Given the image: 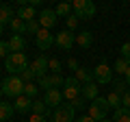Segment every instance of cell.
Masks as SVG:
<instances>
[{
	"mask_svg": "<svg viewBox=\"0 0 130 122\" xmlns=\"http://www.w3.org/2000/svg\"><path fill=\"white\" fill-rule=\"evenodd\" d=\"M5 68L11 76H18L22 74L24 70H28V59L24 52H11L9 57L5 59Z\"/></svg>",
	"mask_w": 130,
	"mask_h": 122,
	"instance_id": "6da1fadb",
	"label": "cell"
},
{
	"mask_svg": "<svg viewBox=\"0 0 130 122\" xmlns=\"http://www.w3.org/2000/svg\"><path fill=\"white\" fill-rule=\"evenodd\" d=\"M0 89L2 94L9 96V98H20L24 94V81L20 76H7L2 83H0Z\"/></svg>",
	"mask_w": 130,
	"mask_h": 122,
	"instance_id": "7a4b0ae2",
	"label": "cell"
},
{
	"mask_svg": "<svg viewBox=\"0 0 130 122\" xmlns=\"http://www.w3.org/2000/svg\"><path fill=\"white\" fill-rule=\"evenodd\" d=\"M108 109H111V107H108L106 98H100V96H98L93 103H89V107H87V116L93 118L95 122H100V120H106Z\"/></svg>",
	"mask_w": 130,
	"mask_h": 122,
	"instance_id": "3957f363",
	"label": "cell"
},
{
	"mask_svg": "<svg viewBox=\"0 0 130 122\" xmlns=\"http://www.w3.org/2000/svg\"><path fill=\"white\" fill-rule=\"evenodd\" d=\"M80 92H83V85L78 83V79L76 76H67L65 79V85H63V96L72 103V100L80 98Z\"/></svg>",
	"mask_w": 130,
	"mask_h": 122,
	"instance_id": "277c9868",
	"label": "cell"
},
{
	"mask_svg": "<svg viewBox=\"0 0 130 122\" xmlns=\"http://www.w3.org/2000/svg\"><path fill=\"white\" fill-rule=\"evenodd\" d=\"M52 122H76V109L72 105H61L52 111Z\"/></svg>",
	"mask_w": 130,
	"mask_h": 122,
	"instance_id": "5b68a950",
	"label": "cell"
},
{
	"mask_svg": "<svg viewBox=\"0 0 130 122\" xmlns=\"http://www.w3.org/2000/svg\"><path fill=\"white\" fill-rule=\"evenodd\" d=\"M93 81H95L98 85H108V83H113V72H111V68H108L106 63H98V66L93 68Z\"/></svg>",
	"mask_w": 130,
	"mask_h": 122,
	"instance_id": "8992f818",
	"label": "cell"
},
{
	"mask_svg": "<svg viewBox=\"0 0 130 122\" xmlns=\"http://www.w3.org/2000/svg\"><path fill=\"white\" fill-rule=\"evenodd\" d=\"M56 20H59V15L54 13V9H43V11H39V26L46 28V31H50V28L54 26Z\"/></svg>",
	"mask_w": 130,
	"mask_h": 122,
	"instance_id": "52a82bcc",
	"label": "cell"
},
{
	"mask_svg": "<svg viewBox=\"0 0 130 122\" xmlns=\"http://www.w3.org/2000/svg\"><path fill=\"white\" fill-rule=\"evenodd\" d=\"M54 42H56V46H59V48L70 50V48L74 46V42H76V35L72 33V31H61V33H56Z\"/></svg>",
	"mask_w": 130,
	"mask_h": 122,
	"instance_id": "ba28073f",
	"label": "cell"
},
{
	"mask_svg": "<svg viewBox=\"0 0 130 122\" xmlns=\"http://www.w3.org/2000/svg\"><path fill=\"white\" fill-rule=\"evenodd\" d=\"M35 44H37L39 50H48V48L54 44V35H52L50 31H46V28H41V31L35 35Z\"/></svg>",
	"mask_w": 130,
	"mask_h": 122,
	"instance_id": "9c48e42d",
	"label": "cell"
},
{
	"mask_svg": "<svg viewBox=\"0 0 130 122\" xmlns=\"http://www.w3.org/2000/svg\"><path fill=\"white\" fill-rule=\"evenodd\" d=\"M48 61H50V59H48L46 55H39L37 59L30 63V70L35 72V76H37V79H41V76L48 74Z\"/></svg>",
	"mask_w": 130,
	"mask_h": 122,
	"instance_id": "30bf717a",
	"label": "cell"
},
{
	"mask_svg": "<svg viewBox=\"0 0 130 122\" xmlns=\"http://www.w3.org/2000/svg\"><path fill=\"white\" fill-rule=\"evenodd\" d=\"M61 100H63V92H59L56 87H52V89H48L46 92V96H43V103L48 105V107H61Z\"/></svg>",
	"mask_w": 130,
	"mask_h": 122,
	"instance_id": "8fae6325",
	"label": "cell"
},
{
	"mask_svg": "<svg viewBox=\"0 0 130 122\" xmlns=\"http://www.w3.org/2000/svg\"><path fill=\"white\" fill-rule=\"evenodd\" d=\"M80 96H83L85 100H89V103H93V100L98 98V83H95V81H91V83L83 85V92H80Z\"/></svg>",
	"mask_w": 130,
	"mask_h": 122,
	"instance_id": "7c38bea8",
	"label": "cell"
},
{
	"mask_svg": "<svg viewBox=\"0 0 130 122\" xmlns=\"http://www.w3.org/2000/svg\"><path fill=\"white\" fill-rule=\"evenodd\" d=\"M18 18L22 20V22H32V20H37V11H35V7H20L18 9Z\"/></svg>",
	"mask_w": 130,
	"mask_h": 122,
	"instance_id": "4fadbf2b",
	"label": "cell"
},
{
	"mask_svg": "<svg viewBox=\"0 0 130 122\" xmlns=\"http://www.w3.org/2000/svg\"><path fill=\"white\" fill-rule=\"evenodd\" d=\"M9 48H11V52H24V48H26V39H24V35H11Z\"/></svg>",
	"mask_w": 130,
	"mask_h": 122,
	"instance_id": "5bb4252c",
	"label": "cell"
},
{
	"mask_svg": "<svg viewBox=\"0 0 130 122\" xmlns=\"http://www.w3.org/2000/svg\"><path fill=\"white\" fill-rule=\"evenodd\" d=\"M13 107H15V111H20V113H26V111H30L32 109V100L28 98V96H20V98H15V103H13Z\"/></svg>",
	"mask_w": 130,
	"mask_h": 122,
	"instance_id": "9a60e30c",
	"label": "cell"
},
{
	"mask_svg": "<svg viewBox=\"0 0 130 122\" xmlns=\"http://www.w3.org/2000/svg\"><path fill=\"white\" fill-rule=\"evenodd\" d=\"M74 76L78 79L80 85H87V83L93 81V70H89V68H78V70L74 72Z\"/></svg>",
	"mask_w": 130,
	"mask_h": 122,
	"instance_id": "2e32d148",
	"label": "cell"
},
{
	"mask_svg": "<svg viewBox=\"0 0 130 122\" xmlns=\"http://www.w3.org/2000/svg\"><path fill=\"white\" fill-rule=\"evenodd\" d=\"M93 15H95V5H93L91 0H85V7H83V11H80L76 18L78 20H91Z\"/></svg>",
	"mask_w": 130,
	"mask_h": 122,
	"instance_id": "e0dca14e",
	"label": "cell"
},
{
	"mask_svg": "<svg viewBox=\"0 0 130 122\" xmlns=\"http://www.w3.org/2000/svg\"><path fill=\"white\" fill-rule=\"evenodd\" d=\"M15 113V107L11 103H5V100H0V122H7L11 116Z\"/></svg>",
	"mask_w": 130,
	"mask_h": 122,
	"instance_id": "ac0fdd59",
	"label": "cell"
},
{
	"mask_svg": "<svg viewBox=\"0 0 130 122\" xmlns=\"http://www.w3.org/2000/svg\"><path fill=\"white\" fill-rule=\"evenodd\" d=\"M76 44H78L80 48H91V44H93V35L89 33V31H83V33L76 35Z\"/></svg>",
	"mask_w": 130,
	"mask_h": 122,
	"instance_id": "d6986e66",
	"label": "cell"
},
{
	"mask_svg": "<svg viewBox=\"0 0 130 122\" xmlns=\"http://www.w3.org/2000/svg\"><path fill=\"white\" fill-rule=\"evenodd\" d=\"M9 26H11V31H13V35H24V33H26V22H22L18 15L11 20Z\"/></svg>",
	"mask_w": 130,
	"mask_h": 122,
	"instance_id": "ffe728a7",
	"label": "cell"
},
{
	"mask_svg": "<svg viewBox=\"0 0 130 122\" xmlns=\"http://www.w3.org/2000/svg\"><path fill=\"white\" fill-rule=\"evenodd\" d=\"M11 20H13V11H11V7L0 5V24H2V26H5V24H11Z\"/></svg>",
	"mask_w": 130,
	"mask_h": 122,
	"instance_id": "44dd1931",
	"label": "cell"
},
{
	"mask_svg": "<svg viewBox=\"0 0 130 122\" xmlns=\"http://www.w3.org/2000/svg\"><path fill=\"white\" fill-rule=\"evenodd\" d=\"M113 122H130V109L128 107H119L113 113Z\"/></svg>",
	"mask_w": 130,
	"mask_h": 122,
	"instance_id": "7402d4cb",
	"label": "cell"
},
{
	"mask_svg": "<svg viewBox=\"0 0 130 122\" xmlns=\"http://www.w3.org/2000/svg\"><path fill=\"white\" fill-rule=\"evenodd\" d=\"M106 103H108V107L111 109H119L121 107V96L117 94V92H108V96H106Z\"/></svg>",
	"mask_w": 130,
	"mask_h": 122,
	"instance_id": "603a6c76",
	"label": "cell"
},
{
	"mask_svg": "<svg viewBox=\"0 0 130 122\" xmlns=\"http://www.w3.org/2000/svg\"><path fill=\"white\" fill-rule=\"evenodd\" d=\"M35 116H43L46 118V113H48V105L43 103V100H32V109H30Z\"/></svg>",
	"mask_w": 130,
	"mask_h": 122,
	"instance_id": "cb8c5ba5",
	"label": "cell"
},
{
	"mask_svg": "<svg viewBox=\"0 0 130 122\" xmlns=\"http://www.w3.org/2000/svg\"><path fill=\"white\" fill-rule=\"evenodd\" d=\"M39 94V87H37V83H24V96H28V98H35V96Z\"/></svg>",
	"mask_w": 130,
	"mask_h": 122,
	"instance_id": "d4e9b609",
	"label": "cell"
},
{
	"mask_svg": "<svg viewBox=\"0 0 130 122\" xmlns=\"http://www.w3.org/2000/svg\"><path fill=\"white\" fill-rule=\"evenodd\" d=\"M54 13L59 15V18H63V15H67V18H70V15H72V5H67V2H61V5H56Z\"/></svg>",
	"mask_w": 130,
	"mask_h": 122,
	"instance_id": "484cf974",
	"label": "cell"
},
{
	"mask_svg": "<svg viewBox=\"0 0 130 122\" xmlns=\"http://www.w3.org/2000/svg\"><path fill=\"white\" fill-rule=\"evenodd\" d=\"M128 68H130V63H128L126 59H121V57H119V59L115 61V66H113V70H115L117 74H126V70H128Z\"/></svg>",
	"mask_w": 130,
	"mask_h": 122,
	"instance_id": "4316f807",
	"label": "cell"
},
{
	"mask_svg": "<svg viewBox=\"0 0 130 122\" xmlns=\"http://www.w3.org/2000/svg\"><path fill=\"white\" fill-rule=\"evenodd\" d=\"M37 87L39 89H52V81H50V74H46V76H41V79H39V83H37Z\"/></svg>",
	"mask_w": 130,
	"mask_h": 122,
	"instance_id": "83f0119b",
	"label": "cell"
},
{
	"mask_svg": "<svg viewBox=\"0 0 130 122\" xmlns=\"http://www.w3.org/2000/svg\"><path fill=\"white\" fill-rule=\"evenodd\" d=\"M20 79H22L24 83H35V79H37V76H35V72H32L30 68H28V70H24L22 74H20Z\"/></svg>",
	"mask_w": 130,
	"mask_h": 122,
	"instance_id": "f1b7e54d",
	"label": "cell"
},
{
	"mask_svg": "<svg viewBox=\"0 0 130 122\" xmlns=\"http://www.w3.org/2000/svg\"><path fill=\"white\" fill-rule=\"evenodd\" d=\"M48 70H50L52 74H61V61L59 59H50L48 61Z\"/></svg>",
	"mask_w": 130,
	"mask_h": 122,
	"instance_id": "f546056e",
	"label": "cell"
},
{
	"mask_svg": "<svg viewBox=\"0 0 130 122\" xmlns=\"http://www.w3.org/2000/svg\"><path fill=\"white\" fill-rule=\"evenodd\" d=\"M113 85H115V87H113V92H117L119 96H124L126 92H128V89H126V87H128V83H124V81H115Z\"/></svg>",
	"mask_w": 130,
	"mask_h": 122,
	"instance_id": "4dcf8cb0",
	"label": "cell"
},
{
	"mask_svg": "<svg viewBox=\"0 0 130 122\" xmlns=\"http://www.w3.org/2000/svg\"><path fill=\"white\" fill-rule=\"evenodd\" d=\"M39 31H41V26H39V22H37V20H32V22H28V24H26V33L37 35Z\"/></svg>",
	"mask_w": 130,
	"mask_h": 122,
	"instance_id": "1f68e13d",
	"label": "cell"
},
{
	"mask_svg": "<svg viewBox=\"0 0 130 122\" xmlns=\"http://www.w3.org/2000/svg\"><path fill=\"white\" fill-rule=\"evenodd\" d=\"M50 81H52V87H63L65 85V79L61 74H50Z\"/></svg>",
	"mask_w": 130,
	"mask_h": 122,
	"instance_id": "d6a6232c",
	"label": "cell"
},
{
	"mask_svg": "<svg viewBox=\"0 0 130 122\" xmlns=\"http://www.w3.org/2000/svg\"><path fill=\"white\" fill-rule=\"evenodd\" d=\"M119 52H121V59H126L130 63V42H126V44H121V48H119Z\"/></svg>",
	"mask_w": 130,
	"mask_h": 122,
	"instance_id": "836d02e7",
	"label": "cell"
},
{
	"mask_svg": "<svg viewBox=\"0 0 130 122\" xmlns=\"http://www.w3.org/2000/svg\"><path fill=\"white\" fill-rule=\"evenodd\" d=\"M11 55V48H9V42H0V57L2 59H7V57Z\"/></svg>",
	"mask_w": 130,
	"mask_h": 122,
	"instance_id": "e575fe53",
	"label": "cell"
},
{
	"mask_svg": "<svg viewBox=\"0 0 130 122\" xmlns=\"http://www.w3.org/2000/svg\"><path fill=\"white\" fill-rule=\"evenodd\" d=\"M76 26H78V18H76V15L72 13L70 18H67V31H74Z\"/></svg>",
	"mask_w": 130,
	"mask_h": 122,
	"instance_id": "d590c367",
	"label": "cell"
},
{
	"mask_svg": "<svg viewBox=\"0 0 130 122\" xmlns=\"http://www.w3.org/2000/svg\"><path fill=\"white\" fill-rule=\"evenodd\" d=\"M70 105H72V107L76 109V111H80V109H85V107H89V105H85V100H83V98H76V100H72Z\"/></svg>",
	"mask_w": 130,
	"mask_h": 122,
	"instance_id": "8d00e7d4",
	"label": "cell"
},
{
	"mask_svg": "<svg viewBox=\"0 0 130 122\" xmlns=\"http://www.w3.org/2000/svg\"><path fill=\"white\" fill-rule=\"evenodd\" d=\"M121 107H128V109H130V89L121 96Z\"/></svg>",
	"mask_w": 130,
	"mask_h": 122,
	"instance_id": "74e56055",
	"label": "cell"
},
{
	"mask_svg": "<svg viewBox=\"0 0 130 122\" xmlns=\"http://www.w3.org/2000/svg\"><path fill=\"white\" fill-rule=\"evenodd\" d=\"M67 66H70V70H74V72L80 68V66H78V61H76L74 57H70V59H67Z\"/></svg>",
	"mask_w": 130,
	"mask_h": 122,
	"instance_id": "f35d334b",
	"label": "cell"
},
{
	"mask_svg": "<svg viewBox=\"0 0 130 122\" xmlns=\"http://www.w3.org/2000/svg\"><path fill=\"white\" fill-rule=\"evenodd\" d=\"M28 122H46V118H43V116H35V113H32Z\"/></svg>",
	"mask_w": 130,
	"mask_h": 122,
	"instance_id": "ab89813d",
	"label": "cell"
},
{
	"mask_svg": "<svg viewBox=\"0 0 130 122\" xmlns=\"http://www.w3.org/2000/svg\"><path fill=\"white\" fill-rule=\"evenodd\" d=\"M76 122H95V120L89 118V116H80V118H76Z\"/></svg>",
	"mask_w": 130,
	"mask_h": 122,
	"instance_id": "60d3db41",
	"label": "cell"
},
{
	"mask_svg": "<svg viewBox=\"0 0 130 122\" xmlns=\"http://www.w3.org/2000/svg\"><path fill=\"white\" fill-rule=\"evenodd\" d=\"M126 81H130V68L126 70Z\"/></svg>",
	"mask_w": 130,
	"mask_h": 122,
	"instance_id": "b9f144b4",
	"label": "cell"
},
{
	"mask_svg": "<svg viewBox=\"0 0 130 122\" xmlns=\"http://www.w3.org/2000/svg\"><path fill=\"white\" fill-rule=\"evenodd\" d=\"M100 122H113V120H108V118H106V120H100Z\"/></svg>",
	"mask_w": 130,
	"mask_h": 122,
	"instance_id": "7bdbcfd3",
	"label": "cell"
},
{
	"mask_svg": "<svg viewBox=\"0 0 130 122\" xmlns=\"http://www.w3.org/2000/svg\"><path fill=\"white\" fill-rule=\"evenodd\" d=\"M2 28H5V26H2V24H0V35H2Z\"/></svg>",
	"mask_w": 130,
	"mask_h": 122,
	"instance_id": "ee69618b",
	"label": "cell"
},
{
	"mask_svg": "<svg viewBox=\"0 0 130 122\" xmlns=\"http://www.w3.org/2000/svg\"><path fill=\"white\" fill-rule=\"evenodd\" d=\"M126 83H128V87H130V81H126Z\"/></svg>",
	"mask_w": 130,
	"mask_h": 122,
	"instance_id": "f6af8a7d",
	"label": "cell"
},
{
	"mask_svg": "<svg viewBox=\"0 0 130 122\" xmlns=\"http://www.w3.org/2000/svg\"><path fill=\"white\" fill-rule=\"evenodd\" d=\"M0 96H2V89H0Z\"/></svg>",
	"mask_w": 130,
	"mask_h": 122,
	"instance_id": "bcb514c9",
	"label": "cell"
}]
</instances>
